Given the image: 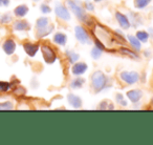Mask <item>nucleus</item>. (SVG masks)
<instances>
[{
	"label": "nucleus",
	"mask_w": 153,
	"mask_h": 145,
	"mask_svg": "<svg viewBox=\"0 0 153 145\" xmlns=\"http://www.w3.org/2000/svg\"><path fill=\"white\" fill-rule=\"evenodd\" d=\"M142 96H143V93L140 90H132L127 93V97L129 98V100L131 102H137V101H140Z\"/></svg>",
	"instance_id": "nucleus-12"
},
{
	"label": "nucleus",
	"mask_w": 153,
	"mask_h": 145,
	"mask_svg": "<svg viewBox=\"0 0 153 145\" xmlns=\"http://www.w3.org/2000/svg\"><path fill=\"white\" fill-rule=\"evenodd\" d=\"M13 103L7 101V102H1L0 103V111H11L13 109Z\"/></svg>",
	"instance_id": "nucleus-24"
},
{
	"label": "nucleus",
	"mask_w": 153,
	"mask_h": 145,
	"mask_svg": "<svg viewBox=\"0 0 153 145\" xmlns=\"http://www.w3.org/2000/svg\"><path fill=\"white\" fill-rule=\"evenodd\" d=\"M2 1L3 0H0V5H2Z\"/></svg>",
	"instance_id": "nucleus-32"
},
{
	"label": "nucleus",
	"mask_w": 153,
	"mask_h": 145,
	"mask_svg": "<svg viewBox=\"0 0 153 145\" xmlns=\"http://www.w3.org/2000/svg\"><path fill=\"white\" fill-rule=\"evenodd\" d=\"M51 31H53V26L47 25L46 28H42V30L37 31V35H38V37H44V36H46V35H48L49 33H51Z\"/></svg>",
	"instance_id": "nucleus-21"
},
{
	"label": "nucleus",
	"mask_w": 153,
	"mask_h": 145,
	"mask_svg": "<svg viewBox=\"0 0 153 145\" xmlns=\"http://www.w3.org/2000/svg\"><path fill=\"white\" fill-rule=\"evenodd\" d=\"M117 101L120 103V104H122L123 106H126L127 105V102H126L125 100H124V98H123V96L122 95H117Z\"/></svg>",
	"instance_id": "nucleus-27"
},
{
	"label": "nucleus",
	"mask_w": 153,
	"mask_h": 145,
	"mask_svg": "<svg viewBox=\"0 0 153 145\" xmlns=\"http://www.w3.org/2000/svg\"><path fill=\"white\" fill-rule=\"evenodd\" d=\"M48 25V19L47 18H39L38 20H37L36 22V26H37V31L38 30H42V28H46V26Z\"/></svg>",
	"instance_id": "nucleus-17"
},
{
	"label": "nucleus",
	"mask_w": 153,
	"mask_h": 145,
	"mask_svg": "<svg viewBox=\"0 0 153 145\" xmlns=\"http://www.w3.org/2000/svg\"><path fill=\"white\" fill-rule=\"evenodd\" d=\"M67 99H68V102L74 107V108H79V107L82 106V100L81 98H79L78 96L76 95H72V94H69L67 96Z\"/></svg>",
	"instance_id": "nucleus-13"
},
{
	"label": "nucleus",
	"mask_w": 153,
	"mask_h": 145,
	"mask_svg": "<svg viewBox=\"0 0 153 145\" xmlns=\"http://www.w3.org/2000/svg\"><path fill=\"white\" fill-rule=\"evenodd\" d=\"M66 55H67L68 59H69V61L71 62V63H74L76 61H78V60H79V55H78V54H76L74 52H72V51H67V52H66Z\"/></svg>",
	"instance_id": "nucleus-23"
},
{
	"label": "nucleus",
	"mask_w": 153,
	"mask_h": 145,
	"mask_svg": "<svg viewBox=\"0 0 153 145\" xmlns=\"http://www.w3.org/2000/svg\"><path fill=\"white\" fill-rule=\"evenodd\" d=\"M23 49L25 51V53L27 54L30 57H34L36 55V53L39 49V45L35 44V43H30V42H26L23 44Z\"/></svg>",
	"instance_id": "nucleus-8"
},
{
	"label": "nucleus",
	"mask_w": 153,
	"mask_h": 145,
	"mask_svg": "<svg viewBox=\"0 0 153 145\" xmlns=\"http://www.w3.org/2000/svg\"><path fill=\"white\" fill-rule=\"evenodd\" d=\"M151 0H134V5L136 9H144L150 3Z\"/></svg>",
	"instance_id": "nucleus-20"
},
{
	"label": "nucleus",
	"mask_w": 153,
	"mask_h": 145,
	"mask_svg": "<svg viewBox=\"0 0 153 145\" xmlns=\"http://www.w3.org/2000/svg\"><path fill=\"white\" fill-rule=\"evenodd\" d=\"M53 41L59 45H65L66 41H67V37L63 33H57L53 36Z\"/></svg>",
	"instance_id": "nucleus-15"
},
{
	"label": "nucleus",
	"mask_w": 153,
	"mask_h": 145,
	"mask_svg": "<svg viewBox=\"0 0 153 145\" xmlns=\"http://www.w3.org/2000/svg\"><path fill=\"white\" fill-rule=\"evenodd\" d=\"M30 23L25 20H17L13 23V28L15 31H27L30 30Z\"/></svg>",
	"instance_id": "nucleus-11"
},
{
	"label": "nucleus",
	"mask_w": 153,
	"mask_h": 145,
	"mask_svg": "<svg viewBox=\"0 0 153 145\" xmlns=\"http://www.w3.org/2000/svg\"><path fill=\"white\" fill-rule=\"evenodd\" d=\"M128 40H129L130 44L132 45V46L134 47V49H136V51H140V47H142V45H140V40H138L136 37L134 36H128Z\"/></svg>",
	"instance_id": "nucleus-16"
},
{
	"label": "nucleus",
	"mask_w": 153,
	"mask_h": 145,
	"mask_svg": "<svg viewBox=\"0 0 153 145\" xmlns=\"http://www.w3.org/2000/svg\"><path fill=\"white\" fill-rule=\"evenodd\" d=\"M84 83H85V80L83 78H76L70 83V86L71 88H81Z\"/></svg>",
	"instance_id": "nucleus-18"
},
{
	"label": "nucleus",
	"mask_w": 153,
	"mask_h": 145,
	"mask_svg": "<svg viewBox=\"0 0 153 145\" xmlns=\"http://www.w3.org/2000/svg\"><path fill=\"white\" fill-rule=\"evenodd\" d=\"M106 76L101 70H97L91 75V85L96 92H101L106 85Z\"/></svg>",
	"instance_id": "nucleus-1"
},
{
	"label": "nucleus",
	"mask_w": 153,
	"mask_h": 145,
	"mask_svg": "<svg viewBox=\"0 0 153 145\" xmlns=\"http://www.w3.org/2000/svg\"><path fill=\"white\" fill-rule=\"evenodd\" d=\"M67 4H68V7H69V9L74 12V14L76 16V17L79 18L80 20H82V21H85V19H86L85 12H84V10L82 9L81 7H79V5L76 4V3L72 2V1H68Z\"/></svg>",
	"instance_id": "nucleus-4"
},
{
	"label": "nucleus",
	"mask_w": 153,
	"mask_h": 145,
	"mask_svg": "<svg viewBox=\"0 0 153 145\" xmlns=\"http://www.w3.org/2000/svg\"><path fill=\"white\" fill-rule=\"evenodd\" d=\"M41 11H42V13H51V9L48 7L47 4H42L41 5Z\"/></svg>",
	"instance_id": "nucleus-28"
},
{
	"label": "nucleus",
	"mask_w": 153,
	"mask_h": 145,
	"mask_svg": "<svg viewBox=\"0 0 153 145\" xmlns=\"http://www.w3.org/2000/svg\"><path fill=\"white\" fill-rule=\"evenodd\" d=\"M86 7H87V11H92L94 10V5L91 4L90 2H86Z\"/></svg>",
	"instance_id": "nucleus-30"
},
{
	"label": "nucleus",
	"mask_w": 153,
	"mask_h": 145,
	"mask_svg": "<svg viewBox=\"0 0 153 145\" xmlns=\"http://www.w3.org/2000/svg\"><path fill=\"white\" fill-rule=\"evenodd\" d=\"M152 101H153V99H152Z\"/></svg>",
	"instance_id": "nucleus-34"
},
{
	"label": "nucleus",
	"mask_w": 153,
	"mask_h": 145,
	"mask_svg": "<svg viewBox=\"0 0 153 145\" xmlns=\"http://www.w3.org/2000/svg\"><path fill=\"white\" fill-rule=\"evenodd\" d=\"M86 70H87V64L83 63V62H78V63H76L74 66H72V74L76 76H80L82 75V74H84V72H86Z\"/></svg>",
	"instance_id": "nucleus-9"
},
{
	"label": "nucleus",
	"mask_w": 153,
	"mask_h": 145,
	"mask_svg": "<svg viewBox=\"0 0 153 145\" xmlns=\"http://www.w3.org/2000/svg\"><path fill=\"white\" fill-rule=\"evenodd\" d=\"M28 13V7L24 4H21V5H18L15 10H14V14H15L16 17H19V18H22Z\"/></svg>",
	"instance_id": "nucleus-14"
},
{
	"label": "nucleus",
	"mask_w": 153,
	"mask_h": 145,
	"mask_svg": "<svg viewBox=\"0 0 153 145\" xmlns=\"http://www.w3.org/2000/svg\"><path fill=\"white\" fill-rule=\"evenodd\" d=\"M12 84L10 82L0 81V93H7L11 90Z\"/></svg>",
	"instance_id": "nucleus-22"
},
{
	"label": "nucleus",
	"mask_w": 153,
	"mask_h": 145,
	"mask_svg": "<svg viewBox=\"0 0 153 145\" xmlns=\"http://www.w3.org/2000/svg\"><path fill=\"white\" fill-rule=\"evenodd\" d=\"M41 52H42L43 58H44L46 63H53L56 61V53L51 46L42 45L41 46Z\"/></svg>",
	"instance_id": "nucleus-3"
},
{
	"label": "nucleus",
	"mask_w": 153,
	"mask_h": 145,
	"mask_svg": "<svg viewBox=\"0 0 153 145\" xmlns=\"http://www.w3.org/2000/svg\"><path fill=\"white\" fill-rule=\"evenodd\" d=\"M11 21H12V16L10 15V14H3V15H0V23L7 24Z\"/></svg>",
	"instance_id": "nucleus-26"
},
{
	"label": "nucleus",
	"mask_w": 153,
	"mask_h": 145,
	"mask_svg": "<svg viewBox=\"0 0 153 145\" xmlns=\"http://www.w3.org/2000/svg\"><path fill=\"white\" fill-rule=\"evenodd\" d=\"M136 38L140 41H142V42H147L149 39V34L147 32H145V31H138L136 33Z\"/></svg>",
	"instance_id": "nucleus-19"
},
{
	"label": "nucleus",
	"mask_w": 153,
	"mask_h": 145,
	"mask_svg": "<svg viewBox=\"0 0 153 145\" xmlns=\"http://www.w3.org/2000/svg\"><path fill=\"white\" fill-rule=\"evenodd\" d=\"M9 4H10V0H3L2 1V5H4V7H7Z\"/></svg>",
	"instance_id": "nucleus-31"
},
{
	"label": "nucleus",
	"mask_w": 153,
	"mask_h": 145,
	"mask_svg": "<svg viewBox=\"0 0 153 145\" xmlns=\"http://www.w3.org/2000/svg\"><path fill=\"white\" fill-rule=\"evenodd\" d=\"M115 18H117V22H119V24L121 25V28H130L129 20H128V18L126 17L124 14L119 13V12H117V13L115 14Z\"/></svg>",
	"instance_id": "nucleus-10"
},
{
	"label": "nucleus",
	"mask_w": 153,
	"mask_h": 145,
	"mask_svg": "<svg viewBox=\"0 0 153 145\" xmlns=\"http://www.w3.org/2000/svg\"><path fill=\"white\" fill-rule=\"evenodd\" d=\"M55 13H56V15H57L58 17H59L60 19H62V20H65V21H67V20L70 19L69 12H68V10L66 9L64 5H61V4L56 5Z\"/></svg>",
	"instance_id": "nucleus-6"
},
{
	"label": "nucleus",
	"mask_w": 153,
	"mask_h": 145,
	"mask_svg": "<svg viewBox=\"0 0 153 145\" xmlns=\"http://www.w3.org/2000/svg\"><path fill=\"white\" fill-rule=\"evenodd\" d=\"M121 52H124V53H125V54H127V55L131 56V57H136V56L134 55V54L132 53L131 51H128V49H121Z\"/></svg>",
	"instance_id": "nucleus-29"
},
{
	"label": "nucleus",
	"mask_w": 153,
	"mask_h": 145,
	"mask_svg": "<svg viewBox=\"0 0 153 145\" xmlns=\"http://www.w3.org/2000/svg\"><path fill=\"white\" fill-rule=\"evenodd\" d=\"M74 33H76V39H78V40H79L81 43H83V44H87V43H90L89 37H88L86 31L84 30L82 26H76V28H74Z\"/></svg>",
	"instance_id": "nucleus-5"
},
{
	"label": "nucleus",
	"mask_w": 153,
	"mask_h": 145,
	"mask_svg": "<svg viewBox=\"0 0 153 145\" xmlns=\"http://www.w3.org/2000/svg\"><path fill=\"white\" fill-rule=\"evenodd\" d=\"M94 1H97V2H99V1H102V0H94Z\"/></svg>",
	"instance_id": "nucleus-33"
},
{
	"label": "nucleus",
	"mask_w": 153,
	"mask_h": 145,
	"mask_svg": "<svg viewBox=\"0 0 153 145\" xmlns=\"http://www.w3.org/2000/svg\"><path fill=\"white\" fill-rule=\"evenodd\" d=\"M2 49L7 55H9V56L13 55L16 49V42L13 39H7V40L3 42Z\"/></svg>",
	"instance_id": "nucleus-7"
},
{
	"label": "nucleus",
	"mask_w": 153,
	"mask_h": 145,
	"mask_svg": "<svg viewBox=\"0 0 153 145\" xmlns=\"http://www.w3.org/2000/svg\"><path fill=\"white\" fill-rule=\"evenodd\" d=\"M122 81L127 84H134L140 80V75L136 72H122L120 74Z\"/></svg>",
	"instance_id": "nucleus-2"
},
{
	"label": "nucleus",
	"mask_w": 153,
	"mask_h": 145,
	"mask_svg": "<svg viewBox=\"0 0 153 145\" xmlns=\"http://www.w3.org/2000/svg\"><path fill=\"white\" fill-rule=\"evenodd\" d=\"M101 55H102V49H100V47L96 46L92 49L91 51V57L94 58V59H99V58L101 57Z\"/></svg>",
	"instance_id": "nucleus-25"
}]
</instances>
